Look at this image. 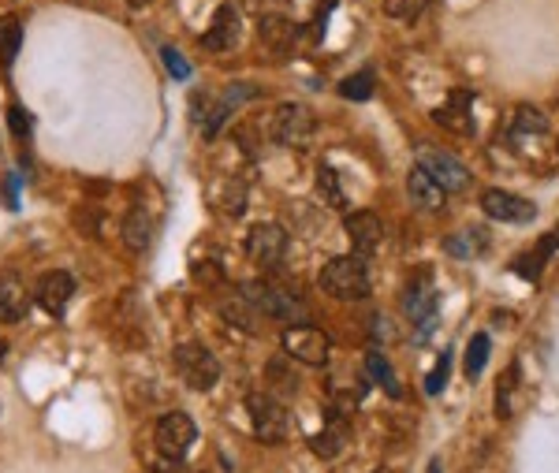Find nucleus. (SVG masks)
I'll return each instance as SVG.
<instances>
[{
  "label": "nucleus",
  "instance_id": "obj_19",
  "mask_svg": "<svg viewBox=\"0 0 559 473\" xmlns=\"http://www.w3.org/2000/svg\"><path fill=\"white\" fill-rule=\"evenodd\" d=\"M347 440H351L347 418L332 414V418H329V428H321V432H317V437L310 440V451H313L317 458H336V455L347 448Z\"/></svg>",
  "mask_w": 559,
  "mask_h": 473
},
{
  "label": "nucleus",
  "instance_id": "obj_5",
  "mask_svg": "<svg viewBox=\"0 0 559 473\" xmlns=\"http://www.w3.org/2000/svg\"><path fill=\"white\" fill-rule=\"evenodd\" d=\"M403 313L411 317V325H418V339H425L436 325V313H441V295L432 287V276L422 272L407 284L403 291Z\"/></svg>",
  "mask_w": 559,
  "mask_h": 473
},
{
  "label": "nucleus",
  "instance_id": "obj_13",
  "mask_svg": "<svg viewBox=\"0 0 559 473\" xmlns=\"http://www.w3.org/2000/svg\"><path fill=\"white\" fill-rule=\"evenodd\" d=\"M71 295H75V280H71L67 272H60V268L56 272H46L42 280H37V291H34L37 306H42L49 317H64Z\"/></svg>",
  "mask_w": 559,
  "mask_h": 473
},
{
  "label": "nucleus",
  "instance_id": "obj_18",
  "mask_svg": "<svg viewBox=\"0 0 559 473\" xmlns=\"http://www.w3.org/2000/svg\"><path fill=\"white\" fill-rule=\"evenodd\" d=\"M258 37L272 49V53H291V45H295V37H299V26L291 23V19H284V15H265L261 23H258Z\"/></svg>",
  "mask_w": 559,
  "mask_h": 473
},
{
  "label": "nucleus",
  "instance_id": "obj_38",
  "mask_svg": "<svg viewBox=\"0 0 559 473\" xmlns=\"http://www.w3.org/2000/svg\"><path fill=\"white\" fill-rule=\"evenodd\" d=\"M157 473H190V469L183 466V458H165L161 466H157Z\"/></svg>",
  "mask_w": 559,
  "mask_h": 473
},
{
  "label": "nucleus",
  "instance_id": "obj_36",
  "mask_svg": "<svg viewBox=\"0 0 559 473\" xmlns=\"http://www.w3.org/2000/svg\"><path fill=\"white\" fill-rule=\"evenodd\" d=\"M8 120H12V131H15V138H30V116H26V108L12 105V108H8Z\"/></svg>",
  "mask_w": 559,
  "mask_h": 473
},
{
  "label": "nucleus",
  "instance_id": "obj_28",
  "mask_svg": "<svg viewBox=\"0 0 559 473\" xmlns=\"http://www.w3.org/2000/svg\"><path fill=\"white\" fill-rule=\"evenodd\" d=\"M265 377H269V384H272L276 391H284V396H295V391H299V377H295V369H291V358H288V354H284V358H272L269 369H265Z\"/></svg>",
  "mask_w": 559,
  "mask_h": 473
},
{
  "label": "nucleus",
  "instance_id": "obj_30",
  "mask_svg": "<svg viewBox=\"0 0 559 473\" xmlns=\"http://www.w3.org/2000/svg\"><path fill=\"white\" fill-rule=\"evenodd\" d=\"M425 8H429V0H384V12H388L391 19H399V23H414V19H422Z\"/></svg>",
  "mask_w": 559,
  "mask_h": 473
},
{
  "label": "nucleus",
  "instance_id": "obj_33",
  "mask_svg": "<svg viewBox=\"0 0 559 473\" xmlns=\"http://www.w3.org/2000/svg\"><path fill=\"white\" fill-rule=\"evenodd\" d=\"M514 387H518V366H511L507 373H503V384L496 387V414L500 418H511L514 414Z\"/></svg>",
  "mask_w": 559,
  "mask_h": 473
},
{
  "label": "nucleus",
  "instance_id": "obj_34",
  "mask_svg": "<svg viewBox=\"0 0 559 473\" xmlns=\"http://www.w3.org/2000/svg\"><path fill=\"white\" fill-rule=\"evenodd\" d=\"M448 373H452V350H444L441 362H436V369L425 377V396H441L444 384H448Z\"/></svg>",
  "mask_w": 559,
  "mask_h": 473
},
{
  "label": "nucleus",
  "instance_id": "obj_24",
  "mask_svg": "<svg viewBox=\"0 0 559 473\" xmlns=\"http://www.w3.org/2000/svg\"><path fill=\"white\" fill-rule=\"evenodd\" d=\"M19 49H23V19L19 15H0V67L12 71Z\"/></svg>",
  "mask_w": 559,
  "mask_h": 473
},
{
  "label": "nucleus",
  "instance_id": "obj_15",
  "mask_svg": "<svg viewBox=\"0 0 559 473\" xmlns=\"http://www.w3.org/2000/svg\"><path fill=\"white\" fill-rule=\"evenodd\" d=\"M473 90H452L448 105H441L432 112V120L448 127L452 135H473Z\"/></svg>",
  "mask_w": 559,
  "mask_h": 473
},
{
  "label": "nucleus",
  "instance_id": "obj_7",
  "mask_svg": "<svg viewBox=\"0 0 559 473\" xmlns=\"http://www.w3.org/2000/svg\"><path fill=\"white\" fill-rule=\"evenodd\" d=\"M284 343V354L302 366H325L329 354H332V339L321 332V328H310V325H295V328H284L280 336Z\"/></svg>",
  "mask_w": 559,
  "mask_h": 473
},
{
  "label": "nucleus",
  "instance_id": "obj_39",
  "mask_svg": "<svg viewBox=\"0 0 559 473\" xmlns=\"http://www.w3.org/2000/svg\"><path fill=\"white\" fill-rule=\"evenodd\" d=\"M127 5H131V8H146V5H149V0H127Z\"/></svg>",
  "mask_w": 559,
  "mask_h": 473
},
{
  "label": "nucleus",
  "instance_id": "obj_20",
  "mask_svg": "<svg viewBox=\"0 0 559 473\" xmlns=\"http://www.w3.org/2000/svg\"><path fill=\"white\" fill-rule=\"evenodd\" d=\"M444 250H448L452 257H459V261L482 257V254L489 250V235H485V227H462V231L448 235V239H444Z\"/></svg>",
  "mask_w": 559,
  "mask_h": 473
},
{
  "label": "nucleus",
  "instance_id": "obj_16",
  "mask_svg": "<svg viewBox=\"0 0 559 473\" xmlns=\"http://www.w3.org/2000/svg\"><path fill=\"white\" fill-rule=\"evenodd\" d=\"M26 309H30V291L26 284L19 280L15 272H5L0 276V321L5 325H15L26 317Z\"/></svg>",
  "mask_w": 559,
  "mask_h": 473
},
{
  "label": "nucleus",
  "instance_id": "obj_11",
  "mask_svg": "<svg viewBox=\"0 0 559 473\" xmlns=\"http://www.w3.org/2000/svg\"><path fill=\"white\" fill-rule=\"evenodd\" d=\"M482 209L493 220H500V224H530L537 216V206L534 202L518 198V194H511V190H500V186H489L482 194Z\"/></svg>",
  "mask_w": 559,
  "mask_h": 473
},
{
  "label": "nucleus",
  "instance_id": "obj_6",
  "mask_svg": "<svg viewBox=\"0 0 559 473\" xmlns=\"http://www.w3.org/2000/svg\"><path fill=\"white\" fill-rule=\"evenodd\" d=\"M272 138L280 142V146H288V149H306L310 142H313V131H317V124H313V112L306 108V105H280L276 112H272Z\"/></svg>",
  "mask_w": 559,
  "mask_h": 473
},
{
  "label": "nucleus",
  "instance_id": "obj_8",
  "mask_svg": "<svg viewBox=\"0 0 559 473\" xmlns=\"http://www.w3.org/2000/svg\"><path fill=\"white\" fill-rule=\"evenodd\" d=\"M418 168L425 172V176H432L436 183L444 186V194H459V190H466L470 186V168L462 165V161H455L452 153H444V149H432V146H418Z\"/></svg>",
  "mask_w": 559,
  "mask_h": 473
},
{
  "label": "nucleus",
  "instance_id": "obj_40",
  "mask_svg": "<svg viewBox=\"0 0 559 473\" xmlns=\"http://www.w3.org/2000/svg\"><path fill=\"white\" fill-rule=\"evenodd\" d=\"M5 350H8V347H5V339H0V358H5Z\"/></svg>",
  "mask_w": 559,
  "mask_h": 473
},
{
  "label": "nucleus",
  "instance_id": "obj_21",
  "mask_svg": "<svg viewBox=\"0 0 559 473\" xmlns=\"http://www.w3.org/2000/svg\"><path fill=\"white\" fill-rule=\"evenodd\" d=\"M559 250V231H548L544 239L534 247V254H523V257H514V272L523 276V280H541V268H544V261L552 257Z\"/></svg>",
  "mask_w": 559,
  "mask_h": 473
},
{
  "label": "nucleus",
  "instance_id": "obj_10",
  "mask_svg": "<svg viewBox=\"0 0 559 473\" xmlns=\"http://www.w3.org/2000/svg\"><path fill=\"white\" fill-rule=\"evenodd\" d=\"M288 254V231L280 224H258L247 235V257L261 268H280Z\"/></svg>",
  "mask_w": 559,
  "mask_h": 473
},
{
  "label": "nucleus",
  "instance_id": "obj_23",
  "mask_svg": "<svg viewBox=\"0 0 559 473\" xmlns=\"http://www.w3.org/2000/svg\"><path fill=\"white\" fill-rule=\"evenodd\" d=\"M220 317L228 321V325H235L239 332H247V336H254L258 332V309L243 298V295H231V298H224L220 306Z\"/></svg>",
  "mask_w": 559,
  "mask_h": 473
},
{
  "label": "nucleus",
  "instance_id": "obj_17",
  "mask_svg": "<svg viewBox=\"0 0 559 473\" xmlns=\"http://www.w3.org/2000/svg\"><path fill=\"white\" fill-rule=\"evenodd\" d=\"M407 194H411V206L422 209V213H441L444 209V186L432 176H425L418 165L407 176Z\"/></svg>",
  "mask_w": 559,
  "mask_h": 473
},
{
  "label": "nucleus",
  "instance_id": "obj_14",
  "mask_svg": "<svg viewBox=\"0 0 559 473\" xmlns=\"http://www.w3.org/2000/svg\"><path fill=\"white\" fill-rule=\"evenodd\" d=\"M239 34H243V23H239L235 5H220V8L213 12V23H209V30H206V37H202V45H206L209 53H228V49L239 45Z\"/></svg>",
  "mask_w": 559,
  "mask_h": 473
},
{
  "label": "nucleus",
  "instance_id": "obj_2",
  "mask_svg": "<svg viewBox=\"0 0 559 473\" xmlns=\"http://www.w3.org/2000/svg\"><path fill=\"white\" fill-rule=\"evenodd\" d=\"M239 295H243L258 313H265V317H276V321H288V325H306L310 321V309L306 302H299L291 291L284 287H272V284H243L239 287Z\"/></svg>",
  "mask_w": 559,
  "mask_h": 473
},
{
  "label": "nucleus",
  "instance_id": "obj_3",
  "mask_svg": "<svg viewBox=\"0 0 559 473\" xmlns=\"http://www.w3.org/2000/svg\"><path fill=\"white\" fill-rule=\"evenodd\" d=\"M247 410H250V425H254V437L261 444H284L288 432H291V418L288 407L280 403L269 391H250L247 396Z\"/></svg>",
  "mask_w": 559,
  "mask_h": 473
},
{
  "label": "nucleus",
  "instance_id": "obj_25",
  "mask_svg": "<svg viewBox=\"0 0 559 473\" xmlns=\"http://www.w3.org/2000/svg\"><path fill=\"white\" fill-rule=\"evenodd\" d=\"M511 131L518 138H541V135H548V116L534 105H518L511 112Z\"/></svg>",
  "mask_w": 559,
  "mask_h": 473
},
{
  "label": "nucleus",
  "instance_id": "obj_22",
  "mask_svg": "<svg viewBox=\"0 0 559 473\" xmlns=\"http://www.w3.org/2000/svg\"><path fill=\"white\" fill-rule=\"evenodd\" d=\"M366 373H370V380H377L391 399H403V384H399V377H395V369H391V362H388V354L381 350V347H373L370 354H366Z\"/></svg>",
  "mask_w": 559,
  "mask_h": 473
},
{
  "label": "nucleus",
  "instance_id": "obj_35",
  "mask_svg": "<svg viewBox=\"0 0 559 473\" xmlns=\"http://www.w3.org/2000/svg\"><path fill=\"white\" fill-rule=\"evenodd\" d=\"M161 56H165V67H168L172 78H179V83H183V78H190V64L183 60L179 49H161Z\"/></svg>",
  "mask_w": 559,
  "mask_h": 473
},
{
  "label": "nucleus",
  "instance_id": "obj_9",
  "mask_svg": "<svg viewBox=\"0 0 559 473\" xmlns=\"http://www.w3.org/2000/svg\"><path fill=\"white\" fill-rule=\"evenodd\" d=\"M194 440H198V428H194V421L183 410L165 414L161 421H157V428H153V444H157V451H161L165 458H183Z\"/></svg>",
  "mask_w": 559,
  "mask_h": 473
},
{
  "label": "nucleus",
  "instance_id": "obj_1",
  "mask_svg": "<svg viewBox=\"0 0 559 473\" xmlns=\"http://www.w3.org/2000/svg\"><path fill=\"white\" fill-rule=\"evenodd\" d=\"M321 287L340 298V302H358L370 295V268L358 254H343V257H332L325 268H321Z\"/></svg>",
  "mask_w": 559,
  "mask_h": 473
},
{
  "label": "nucleus",
  "instance_id": "obj_26",
  "mask_svg": "<svg viewBox=\"0 0 559 473\" xmlns=\"http://www.w3.org/2000/svg\"><path fill=\"white\" fill-rule=\"evenodd\" d=\"M313 186H317V198H321L329 209H347V190H343L336 168L321 165V168H317V183Z\"/></svg>",
  "mask_w": 559,
  "mask_h": 473
},
{
  "label": "nucleus",
  "instance_id": "obj_29",
  "mask_svg": "<svg viewBox=\"0 0 559 473\" xmlns=\"http://www.w3.org/2000/svg\"><path fill=\"white\" fill-rule=\"evenodd\" d=\"M340 94L347 101H370L373 97V71H358V75H347L340 83Z\"/></svg>",
  "mask_w": 559,
  "mask_h": 473
},
{
  "label": "nucleus",
  "instance_id": "obj_31",
  "mask_svg": "<svg viewBox=\"0 0 559 473\" xmlns=\"http://www.w3.org/2000/svg\"><path fill=\"white\" fill-rule=\"evenodd\" d=\"M485 362H489V336L477 332L470 339V347H466V377H477L485 369Z\"/></svg>",
  "mask_w": 559,
  "mask_h": 473
},
{
  "label": "nucleus",
  "instance_id": "obj_12",
  "mask_svg": "<svg viewBox=\"0 0 559 473\" xmlns=\"http://www.w3.org/2000/svg\"><path fill=\"white\" fill-rule=\"evenodd\" d=\"M343 231H347V239H351V247H354L358 257L373 254V250L381 247V239H384V224H381V216L370 213V209L347 213V216H343Z\"/></svg>",
  "mask_w": 559,
  "mask_h": 473
},
{
  "label": "nucleus",
  "instance_id": "obj_4",
  "mask_svg": "<svg viewBox=\"0 0 559 473\" xmlns=\"http://www.w3.org/2000/svg\"><path fill=\"white\" fill-rule=\"evenodd\" d=\"M172 362H176V373L183 377V384L194 391H209L220 380V362L206 343H179Z\"/></svg>",
  "mask_w": 559,
  "mask_h": 473
},
{
  "label": "nucleus",
  "instance_id": "obj_32",
  "mask_svg": "<svg viewBox=\"0 0 559 473\" xmlns=\"http://www.w3.org/2000/svg\"><path fill=\"white\" fill-rule=\"evenodd\" d=\"M217 206H220V213H228V216H243V209H247V186L239 183V179H235V183L228 179V183H224V198H220Z\"/></svg>",
  "mask_w": 559,
  "mask_h": 473
},
{
  "label": "nucleus",
  "instance_id": "obj_37",
  "mask_svg": "<svg viewBox=\"0 0 559 473\" xmlns=\"http://www.w3.org/2000/svg\"><path fill=\"white\" fill-rule=\"evenodd\" d=\"M336 12V0H325L321 8H317V19H313V34L317 37H325V30H329V15Z\"/></svg>",
  "mask_w": 559,
  "mask_h": 473
},
{
  "label": "nucleus",
  "instance_id": "obj_41",
  "mask_svg": "<svg viewBox=\"0 0 559 473\" xmlns=\"http://www.w3.org/2000/svg\"><path fill=\"white\" fill-rule=\"evenodd\" d=\"M377 473H388V469H377Z\"/></svg>",
  "mask_w": 559,
  "mask_h": 473
},
{
  "label": "nucleus",
  "instance_id": "obj_27",
  "mask_svg": "<svg viewBox=\"0 0 559 473\" xmlns=\"http://www.w3.org/2000/svg\"><path fill=\"white\" fill-rule=\"evenodd\" d=\"M149 216L142 213V209H131V216L124 220V243H127V250L131 254H142L146 247H149Z\"/></svg>",
  "mask_w": 559,
  "mask_h": 473
}]
</instances>
